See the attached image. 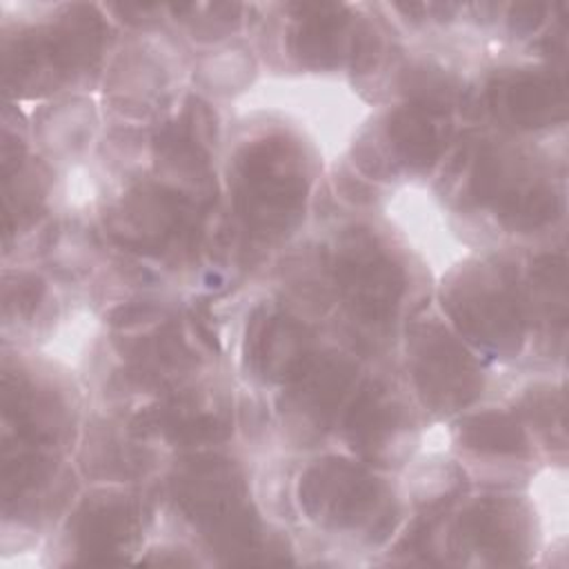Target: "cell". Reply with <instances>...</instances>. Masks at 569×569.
I'll list each match as a JSON object with an SVG mask.
<instances>
[{"label": "cell", "mask_w": 569, "mask_h": 569, "mask_svg": "<svg viewBox=\"0 0 569 569\" xmlns=\"http://www.w3.org/2000/svg\"><path fill=\"white\" fill-rule=\"evenodd\" d=\"M178 511L229 562H271L278 553L264 538L240 469L220 456H191L171 478Z\"/></svg>", "instance_id": "1"}, {"label": "cell", "mask_w": 569, "mask_h": 569, "mask_svg": "<svg viewBox=\"0 0 569 569\" xmlns=\"http://www.w3.org/2000/svg\"><path fill=\"white\" fill-rule=\"evenodd\" d=\"M309 167L302 149L284 136L244 144L231 171L233 207L251 233L264 240L291 233L307 207Z\"/></svg>", "instance_id": "2"}, {"label": "cell", "mask_w": 569, "mask_h": 569, "mask_svg": "<svg viewBox=\"0 0 569 569\" xmlns=\"http://www.w3.org/2000/svg\"><path fill=\"white\" fill-rule=\"evenodd\" d=\"M302 513L333 533H358L378 542L393 531L396 505L373 473L347 458L327 456L311 462L298 482Z\"/></svg>", "instance_id": "3"}, {"label": "cell", "mask_w": 569, "mask_h": 569, "mask_svg": "<svg viewBox=\"0 0 569 569\" xmlns=\"http://www.w3.org/2000/svg\"><path fill=\"white\" fill-rule=\"evenodd\" d=\"M442 305L460 336L496 356L518 351L525 338V302L507 264L476 262L445 287Z\"/></svg>", "instance_id": "4"}, {"label": "cell", "mask_w": 569, "mask_h": 569, "mask_svg": "<svg viewBox=\"0 0 569 569\" xmlns=\"http://www.w3.org/2000/svg\"><path fill=\"white\" fill-rule=\"evenodd\" d=\"M333 282L349 318L362 329L382 331L396 322L407 276L402 264L367 229H351L340 238Z\"/></svg>", "instance_id": "5"}, {"label": "cell", "mask_w": 569, "mask_h": 569, "mask_svg": "<svg viewBox=\"0 0 569 569\" xmlns=\"http://www.w3.org/2000/svg\"><path fill=\"white\" fill-rule=\"evenodd\" d=\"M407 367L422 405L438 416L469 407L482 391V371L465 345L436 320L418 322L407 338Z\"/></svg>", "instance_id": "6"}, {"label": "cell", "mask_w": 569, "mask_h": 569, "mask_svg": "<svg viewBox=\"0 0 569 569\" xmlns=\"http://www.w3.org/2000/svg\"><path fill=\"white\" fill-rule=\"evenodd\" d=\"M191 207L158 182L136 184L104 216L107 233L116 244L147 256H160L173 247L191 249L198 224L189 218Z\"/></svg>", "instance_id": "7"}, {"label": "cell", "mask_w": 569, "mask_h": 569, "mask_svg": "<svg viewBox=\"0 0 569 569\" xmlns=\"http://www.w3.org/2000/svg\"><path fill=\"white\" fill-rule=\"evenodd\" d=\"M451 118L442 104L411 102L387 113L380 142L373 147V171H425L451 140Z\"/></svg>", "instance_id": "8"}, {"label": "cell", "mask_w": 569, "mask_h": 569, "mask_svg": "<svg viewBox=\"0 0 569 569\" xmlns=\"http://www.w3.org/2000/svg\"><path fill=\"white\" fill-rule=\"evenodd\" d=\"M142 536V509L136 496L96 491L69 520L73 553L84 562H113L133 553Z\"/></svg>", "instance_id": "9"}, {"label": "cell", "mask_w": 569, "mask_h": 569, "mask_svg": "<svg viewBox=\"0 0 569 569\" xmlns=\"http://www.w3.org/2000/svg\"><path fill=\"white\" fill-rule=\"evenodd\" d=\"M356 362L342 353H316L305 371L284 385L282 418L302 438L322 436L356 387Z\"/></svg>", "instance_id": "10"}, {"label": "cell", "mask_w": 569, "mask_h": 569, "mask_svg": "<svg viewBox=\"0 0 569 569\" xmlns=\"http://www.w3.org/2000/svg\"><path fill=\"white\" fill-rule=\"evenodd\" d=\"M313 336L293 316L258 305L247 322L242 358L262 382L289 385L313 360Z\"/></svg>", "instance_id": "11"}, {"label": "cell", "mask_w": 569, "mask_h": 569, "mask_svg": "<svg viewBox=\"0 0 569 569\" xmlns=\"http://www.w3.org/2000/svg\"><path fill=\"white\" fill-rule=\"evenodd\" d=\"M527 520L522 507L511 498H482L469 505L451 525L449 553L476 556L480 562L509 565L527 553Z\"/></svg>", "instance_id": "12"}, {"label": "cell", "mask_w": 569, "mask_h": 569, "mask_svg": "<svg viewBox=\"0 0 569 569\" xmlns=\"http://www.w3.org/2000/svg\"><path fill=\"white\" fill-rule=\"evenodd\" d=\"M411 418L407 407L382 382L358 387L345 416V433L353 451L373 465H398L411 445Z\"/></svg>", "instance_id": "13"}, {"label": "cell", "mask_w": 569, "mask_h": 569, "mask_svg": "<svg viewBox=\"0 0 569 569\" xmlns=\"http://www.w3.org/2000/svg\"><path fill=\"white\" fill-rule=\"evenodd\" d=\"M565 82L547 71H500L485 87V109L500 127L516 131L565 118Z\"/></svg>", "instance_id": "14"}, {"label": "cell", "mask_w": 569, "mask_h": 569, "mask_svg": "<svg viewBox=\"0 0 569 569\" xmlns=\"http://www.w3.org/2000/svg\"><path fill=\"white\" fill-rule=\"evenodd\" d=\"M129 429L136 438L160 433L182 447L213 445L229 438L231 413L220 396L187 391L140 413Z\"/></svg>", "instance_id": "15"}, {"label": "cell", "mask_w": 569, "mask_h": 569, "mask_svg": "<svg viewBox=\"0 0 569 569\" xmlns=\"http://www.w3.org/2000/svg\"><path fill=\"white\" fill-rule=\"evenodd\" d=\"M67 425V407L58 393L4 367V429L16 431L27 449H49L60 442Z\"/></svg>", "instance_id": "16"}, {"label": "cell", "mask_w": 569, "mask_h": 569, "mask_svg": "<svg viewBox=\"0 0 569 569\" xmlns=\"http://www.w3.org/2000/svg\"><path fill=\"white\" fill-rule=\"evenodd\" d=\"M158 184L187 202L211 200L213 171L204 144L193 140L180 124L164 129L156 138Z\"/></svg>", "instance_id": "17"}, {"label": "cell", "mask_w": 569, "mask_h": 569, "mask_svg": "<svg viewBox=\"0 0 569 569\" xmlns=\"http://www.w3.org/2000/svg\"><path fill=\"white\" fill-rule=\"evenodd\" d=\"M293 9L298 16L291 29V53L311 69L340 64V58L349 56L345 47L349 18L342 16V7L298 4Z\"/></svg>", "instance_id": "18"}, {"label": "cell", "mask_w": 569, "mask_h": 569, "mask_svg": "<svg viewBox=\"0 0 569 569\" xmlns=\"http://www.w3.org/2000/svg\"><path fill=\"white\" fill-rule=\"evenodd\" d=\"M458 442L476 453L489 458H525L529 456V438L522 425L505 411L489 409L465 416L458 427Z\"/></svg>", "instance_id": "19"}]
</instances>
